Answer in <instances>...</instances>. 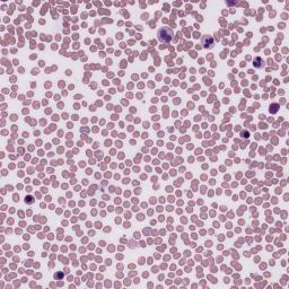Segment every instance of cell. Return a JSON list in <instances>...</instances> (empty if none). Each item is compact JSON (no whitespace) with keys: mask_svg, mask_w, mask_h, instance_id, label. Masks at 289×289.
<instances>
[{"mask_svg":"<svg viewBox=\"0 0 289 289\" xmlns=\"http://www.w3.org/2000/svg\"><path fill=\"white\" fill-rule=\"evenodd\" d=\"M34 197H32V196H27L25 198V202H26L27 204H32V203H34Z\"/></svg>","mask_w":289,"mask_h":289,"instance_id":"5","label":"cell"},{"mask_svg":"<svg viewBox=\"0 0 289 289\" xmlns=\"http://www.w3.org/2000/svg\"><path fill=\"white\" fill-rule=\"evenodd\" d=\"M278 108H279V105L278 104H273V105L270 106V113H272V114H275L278 112Z\"/></svg>","mask_w":289,"mask_h":289,"instance_id":"4","label":"cell"},{"mask_svg":"<svg viewBox=\"0 0 289 289\" xmlns=\"http://www.w3.org/2000/svg\"><path fill=\"white\" fill-rule=\"evenodd\" d=\"M173 29L171 27H162L158 29L157 36L159 42L162 43H170L173 37Z\"/></svg>","mask_w":289,"mask_h":289,"instance_id":"1","label":"cell"},{"mask_svg":"<svg viewBox=\"0 0 289 289\" xmlns=\"http://www.w3.org/2000/svg\"><path fill=\"white\" fill-rule=\"evenodd\" d=\"M253 65L255 68H258V69H260V68H263L264 67V61L262 60V58H260V57H256L254 60H253Z\"/></svg>","mask_w":289,"mask_h":289,"instance_id":"3","label":"cell"},{"mask_svg":"<svg viewBox=\"0 0 289 289\" xmlns=\"http://www.w3.org/2000/svg\"><path fill=\"white\" fill-rule=\"evenodd\" d=\"M202 45H203V48H206V49H210L213 46V40L211 36H208V35H204L203 37H202Z\"/></svg>","mask_w":289,"mask_h":289,"instance_id":"2","label":"cell"}]
</instances>
